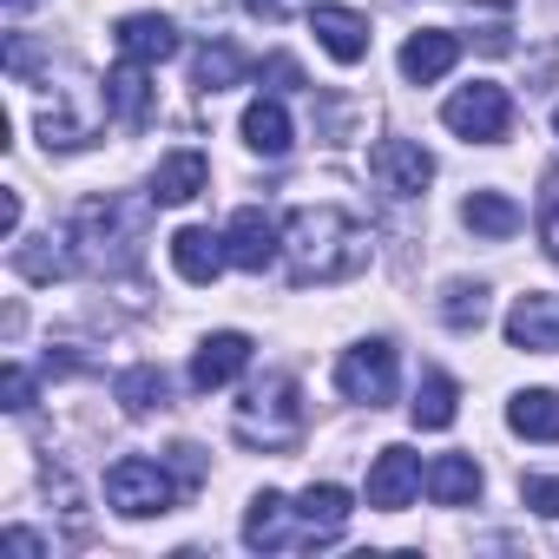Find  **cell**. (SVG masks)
<instances>
[{"label":"cell","mask_w":559,"mask_h":559,"mask_svg":"<svg viewBox=\"0 0 559 559\" xmlns=\"http://www.w3.org/2000/svg\"><path fill=\"white\" fill-rule=\"evenodd\" d=\"M243 546H250V552H290V546H317V533L304 526L297 500H284V493H257L250 513H243Z\"/></svg>","instance_id":"obj_7"},{"label":"cell","mask_w":559,"mask_h":559,"mask_svg":"<svg viewBox=\"0 0 559 559\" xmlns=\"http://www.w3.org/2000/svg\"><path fill=\"white\" fill-rule=\"evenodd\" d=\"M336 389H343L349 402H362V408H389V402H395V343L369 336V343L343 349V362H336Z\"/></svg>","instance_id":"obj_6"},{"label":"cell","mask_w":559,"mask_h":559,"mask_svg":"<svg viewBox=\"0 0 559 559\" xmlns=\"http://www.w3.org/2000/svg\"><path fill=\"white\" fill-rule=\"evenodd\" d=\"M552 132H559V106H552Z\"/></svg>","instance_id":"obj_39"},{"label":"cell","mask_w":559,"mask_h":559,"mask_svg":"<svg viewBox=\"0 0 559 559\" xmlns=\"http://www.w3.org/2000/svg\"><path fill=\"white\" fill-rule=\"evenodd\" d=\"M243 369H250V336H243V330H217V336H204L198 356H191V389L211 395V389L237 382Z\"/></svg>","instance_id":"obj_11"},{"label":"cell","mask_w":559,"mask_h":559,"mask_svg":"<svg viewBox=\"0 0 559 559\" xmlns=\"http://www.w3.org/2000/svg\"><path fill=\"white\" fill-rule=\"evenodd\" d=\"M112 40H119V60H139V67H158L178 53V27L165 14H126Z\"/></svg>","instance_id":"obj_16"},{"label":"cell","mask_w":559,"mask_h":559,"mask_svg":"<svg viewBox=\"0 0 559 559\" xmlns=\"http://www.w3.org/2000/svg\"><path fill=\"white\" fill-rule=\"evenodd\" d=\"M507 428L526 441H559V389H520L507 402Z\"/></svg>","instance_id":"obj_21"},{"label":"cell","mask_w":559,"mask_h":559,"mask_svg":"<svg viewBox=\"0 0 559 559\" xmlns=\"http://www.w3.org/2000/svg\"><path fill=\"white\" fill-rule=\"evenodd\" d=\"M14 270L27 276V284H47V276H67L73 270V250H60L53 237H40V243H21L14 250Z\"/></svg>","instance_id":"obj_29"},{"label":"cell","mask_w":559,"mask_h":559,"mask_svg":"<svg viewBox=\"0 0 559 559\" xmlns=\"http://www.w3.org/2000/svg\"><path fill=\"white\" fill-rule=\"evenodd\" d=\"M250 14H263V21H284V0H243Z\"/></svg>","instance_id":"obj_37"},{"label":"cell","mask_w":559,"mask_h":559,"mask_svg":"<svg viewBox=\"0 0 559 559\" xmlns=\"http://www.w3.org/2000/svg\"><path fill=\"white\" fill-rule=\"evenodd\" d=\"M171 263H178L185 284H217L224 263H230V243H224L217 230H204V224H185V230L171 237Z\"/></svg>","instance_id":"obj_15"},{"label":"cell","mask_w":559,"mask_h":559,"mask_svg":"<svg viewBox=\"0 0 559 559\" xmlns=\"http://www.w3.org/2000/svg\"><path fill=\"white\" fill-rule=\"evenodd\" d=\"M421 487H428L435 507H467L480 493V467L467 454H441V461H428V480Z\"/></svg>","instance_id":"obj_22"},{"label":"cell","mask_w":559,"mask_h":559,"mask_svg":"<svg viewBox=\"0 0 559 559\" xmlns=\"http://www.w3.org/2000/svg\"><path fill=\"white\" fill-rule=\"evenodd\" d=\"M441 323L461 330V336L480 330V323H487V284H448V290H441Z\"/></svg>","instance_id":"obj_28"},{"label":"cell","mask_w":559,"mask_h":559,"mask_svg":"<svg viewBox=\"0 0 559 559\" xmlns=\"http://www.w3.org/2000/svg\"><path fill=\"white\" fill-rule=\"evenodd\" d=\"M454 60H461V40H454L448 27H421V34H408V47H402V80H408V86H435V80L454 73Z\"/></svg>","instance_id":"obj_14"},{"label":"cell","mask_w":559,"mask_h":559,"mask_svg":"<svg viewBox=\"0 0 559 559\" xmlns=\"http://www.w3.org/2000/svg\"><path fill=\"white\" fill-rule=\"evenodd\" d=\"M224 243H230V263H237V270L263 276V270H270L276 257H284V224H276L270 211H257V204H243V211L230 217Z\"/></svg>","instance_id":"obj_9"},{"label":"cell","mask_w":559,"mask_h":559,"mask_svg":"<svg viewBox=\"0 0 559 559\" xmlns=\"http://www.w3.org/2000/svg\"><path fill=\"white\" fill-rule=\"evenodd\" d=\"M461 224L474 230V237H513L520 230V204L507 198V191H467V204H461Z\"/></svg>","instance_id":"obj_23"},{"label":"cell","mask_w":559,"mask_h":559,"mask_svg":"<svg viewBox=\"0 0 559 559\" xmlns=\"http://www.w3.org/2000/svg\"><path fill=\"white\" fill-rule=\"evenodd\" d=\"M99 132V112L86 106V112H73V93H53V112L40 119V139H47V152H73V145H86Z\"/></svg>","instance_id":"obj_24"},{"label":"cell","mask_w":559,"mask_h":559,"mask_svg":"<svg viewBox=\"0 0 559 559\" xmlns=\"http://www.w3.org/2000/svg\"><path fill=\"white\" fill-rule=\"evenodd\" d=\"M112 395L126 402V415H152V408H165L171 382H165V369H158V362H139V369H126V376H119V389H112Z\"/></svg>","instance_id":"obj_26"},{"label":"cell","mask_w":559,"mask_h":559,"mask_svg":"<svg viewBox=\"0 0 559 559\" xmlns=\"http://www.w3.org/2000/svg\"><path fill=\"white\" fill-rule=\"evenodd\" d=\"M106 112H112L126 132H139V126L152 119V86H145V67H139V60H119V67L106 73Z\"/></svg>","instance_id":"obj_18"},{"label":"cell","mask_w":559,"mask_h":559,"mask_svg":"<svg viewBox=\"0 0 559 559\" xmlns=\"http://www.w3.org/2000/svg\"><path fill=\"white\" fill-rule=\"evenodd\" d=\"M421 480H428L421 454H408V448H382L376 467H369V507H376V513H402V507L415 500Z\"/></svg>","instance_id":"obj_10"},{"label":"cell","mask_w":559,"mask_h":559,"mask_svg":"<svg viewBox=\"0 0 559 559\" xmlns=\"http://www.w3.org/2000/svg\"><path fill=\"white\" fill-rule=\"evenodd\" d=\"M520 500L552 520V513H559V474H526V480H520Z\"/></svg>","instance_id":"obj_31"},{"label":"cell","mask_w":559,"mask_h":559,"mask_svg":"<svg viewBox=\"0 0 559 559\" xmlns=\"http://www.w3.org/2000/svg\"><path fill=\"white\" fill-rule=\"evenodd\" d=\"M230 435L243 448H263V454H290L304 441V389H297V376H263V382H250V395L230 415Z\"/></svg>","instance_id":"obj_3"},{"label":"cell","mask_w":559,"mask_h":559,"mask_svg":"<svg viewBox=\"0 0 559 559\" xmlns=\"http://www.w3.org/2000/svg\"><path fill=\"white\" fill-rule=\"evenodd\" d=\"M0 8H8V14H27V8H34V0H0Z\"/></svg>","instance_id":"obj_38"},{"label":"cell","mask_w":559,"mask_h":559,"mask_svg":"<svg viewBox=\"0 0 559 559\" xmlns=\"http://www.w3.org/2000/svg\"><path fill=\"white\" fill-rule=\"evenodd\" d=\"M185 493V480L165 467V461H145V454H126L106 467V500L126 513V520H152V513H171Z\"/></svg>","instance_id":"obj_4"},{"label":"cell","mask_w":559,"mask_h":559,"mask_svg":"<svg viewBox=\"0 0 559 559\" xmlns=\"http://www.w3.org/2000/svg\"><path fill=\"white\" fill-rule=\"evenodd\" d=\"M0 389H8V415H27L34 408V376L21 362H8V376H0Z\"/></svg>","instance_id":"obj_32"},{"label":"cell","mask_w":559,"mask_h":559,"mask_svg":"<svg viewBox=\"0 0 559 559\" xmlns=\"http://www.w3.org/2000/svg\"><path fill=\"white\" fill-rule=\"evenodd\" d=\"M73 263L93 270V276H112V270H132L139 263V243H145V204H126V198H93L73 211Z\"/></svg>","instance_id":"obj_2"},{"label":"cell","mask_w":559,"mask_h":559,"mask_svg":"<svg viewBox=\"0 0 559 559\" xmlns=\"http://www.w3.org/2000/svg\"><path fill=\"white\" fill-rule=\"evenodd\" d=\"M0 546H8L14 559H40V552H47V546H40V539H34L27 526H8V539H0Z\"/></svg>","instance_id":"obj_35"},{"label":"cell","mask_w":559,"mask_h":559,"mask_svg":"<svg viewBox=\"0 0 559 559\" xmlns=\"http://www.w3.org/2000/svg\"><path fill=\"white\" fill-rule=\"evenodd\" d=\"M243 145H250L257 158H284V152L297 145V126H290L284 99H250V112H243Z\"/></svg>","instance_id":"obj_19"},{"label":"cell","mask_w":559,"mask_h":559,"mask_svg":"<svg viewBox=\"0 0 559 559\" xmlns=\"http://www.w3.org/2000/svg\"><path fill=\"white\" fill-rule=\"evenodd\" d=\"M171 474H178L185 487H198V480H204V454H198L191 441H178V448H171Z\"/></svg>","instance_id":"obj_33"},{"label":"cell","mask_w":559,"mask_h":559,"mask_svg":"<svg viewBox=\"0 0 559 559\" xmlns=\"http://www.w3.org/2000/svg\"><path fill=\"white\" fill-rule=\"evenodd\" d=\"M507 343L513 349H533V356H552L559 349V297H546V290L520 297L507 310Z\"/></svg>","instance_id":"obj_13"},{"label":"cell","mask_w":559,"mask_h":559,"mask_svg":"<svg viewBox=\"0 0 559 559\" xmlns=\"http://www.w3.org/2000/svg\"><path fill=\"white\" fill-rule=\"evenodd\" d=\"M263 80H270V86H284V93H290V86H304V67H297L290 53H270V60H263Z\"/></svg>","instance_id":"obj_34"},{"label":"cell","mask_w":559,"mask_h":559,"mask_svg":"<svg viewBox=\"0 0 559 559\" xmlns=\"http://www.w3.org/2000/svg\"><path fill=\"white\" fill-rule=\"evenodd\" d=\"M539 243H546V257L559 263V165H552L546 185H539Z\"/></svg>","instance_id":"obj_30"},{"label":"cell","mask_w":559,"mask_h":559,"mask_svg":"<svg viewBox=\"0 0 559 559\" xmlns=\"http://www.w3.org/2000/svg\"><path fill=\"white\" fill-rule=\"evenodd\" d=\"M441 119H448V132H461L467 145H500L507 126H513V99H507V86L474 80V86H461V93L441 106Z\"/></svg>","instance_id":"obj_5"},{"label":"cell","mask_w":559,"mask_h":559,"mask_svg":"<svg viewBox=\"0 0 559 559\" xmlns=\"http://www.w3.org/2000/svg\"><path fill=\"white\" fill-rule=\"evenodd\" d=\"M284 263L290 284H349L369 263V230L343 211V204H304L284 217Z\"/></svg>","instance_id":"obj_1"},{"label":"cell","mask_w":559,"mask_h":559,"mask_svg":"<svg viewBox=\"0 0 559 559\" xmlns=\"http://www.w3.org/2000/svg\"><path fill=\"white\" fill-rule=\"evenodd\" d=\"M297 513H304V526L317 533V546H330L343 526H349V513H356V500L336 487V480H310L304 487V500H297Z\"/></svg>","instance_id":"obj_20"},{"label":"cell","mask_w":559,"mask_h":559,"mask_svg":"<svg viewBox=\"0 0 559 559\" xmlns=\"http://www.w3.org/2000/svg\"><path fill=\"white\" fill-rule=\"evenodd\" d=\"M369 171H376V185H382L389 198H421L428 178H435V158H428L415 139H376Z\"/></svg>","instance_id":"obj_8"},{"label":"cell","mask_w":559,"mask_h":559,"mask_svg":"<svg viewBox=\"0 0 559 559\" xmlns=\"http://www.w3.org/2000/svg\"><path fill=\"white\" fill-rule=\"evenodd\" d=\"M310 34L323 40V53H330L336 67L369 60V21H362L356 8H336V0H323V8H310Z\"/></svg>","instance_id":"obj_12"},{"label":"cell","mask_w":559,"mask_h":559,"mask_svg":"<svg viewBox=\"0 0 559 559\" xmlns=\"http://www.w3.org/2000/svg\"><path fill=\"white\" fill-rule=\"evenodd\" d=\"M204 185H211V158L185 145V152L158 158V171H152V191H145V198H152V204H191Z\"/></svg>","instance_id":"obj_17"},{"label":"cell","mask_w":559,"mask_h":559,"mask_svg":"<svg viewBox=\"0 0 559 559\" xmlns=\"http://www.w3.org/2000/svg\"><path fill=\"white\" fill-rule=\"evenodd\" d=\"M408 415H415V428H448L454 415H461V389H454V376H421V389H415V402H408Z\"/></svg>","instance_id":"obj_25"},{"label":"cell","mask_w":559,"mask_h":559,"mask_svg":"<svg viewBox=\"0 0 559 559\" xmlns=\"http://www.w3.org/2000/svg\"><path fill=\"white\" fill-rule=\"evenodd\" d=\"M14 230H21V191L0 198V237H14Z\"/></svg>","instance_id":"obj_36"},{"label":"cell","mask_w":559,"mask_h":559,"mask_svg":"<svg viewBox=\"0 0 559 559\" xmlns=\"http://www.w3.org/2000/svg\"><path fill=\"white\" fill-rule=\"evenodd\" d=\"M243 73H250V60H243L230 40H211V47L198 53V67H191V80H198L204 93H224V86H237Z\"/></svg>","instance_id":"obj_27"}]
</instances>
